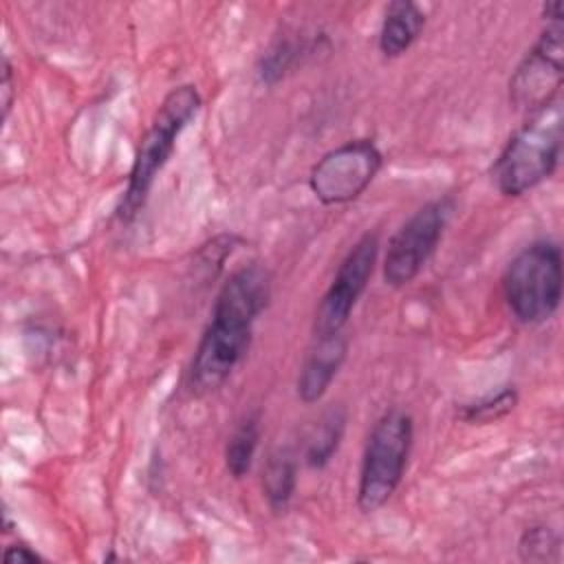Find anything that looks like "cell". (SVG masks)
Returning <instances> with one entry per match:
<instances>
[{"instance_id":"cell-1","label":"cell","mask_w":564,"mask_h":564,"mask_svg":"<svg viewBox=\"0 0 564 564\" xmlns=\"http://www.w3.org/2000/svg\"><path fill=\"white\" fill-rule=\"evenodd\" d=\"M564 110L560 95L527 115L491 167L496 187L505 196H522L546 181L560 161Z\"/></svg>"},{"instance_id":"cell-2","label":"cell","mask_w":564,"mask_h":564,"mask_svg":"<svg viewBox=\"0 0 564 564\" xmlns=\"http://www.w3.org/2000/svg\"><path fill=\"white\" fill-rule=\"evenodd\" d=\"M200 108V95L196 86L183 84L172 88L159 104L150 128L141 137L134 161L128 174V187L119 205V218L132 220L145 205L154 178L170 161L176 139L183 128L194 119Z\"/></svg>"},{"instance_id":"cell-3","label":"cell","mask_w":564,"mask_h":564,"mask_svg":"<svg viewBox=\"0 0 564 564\" xmlns=\"http://www.w3.org/2000/svg\"><path fill=\"white\" fill-rule=\"evenodd\" d=\"M414 441V421L408 412L392 408L372 425L361 456L357 507L361 513L381 509L403 480Z\"/></svg>"},{"instance_id":"cell-4","label":"cell","mask_w":564,"mask_h":564,"mask_svg":"<svg viewBox=\"0 0 564 564\" xmlns=\"http://www.w3.org/2000/svg\"><path fill=\"white\" fill-rule=\"evenodd\" d=\"M509 311L522 324H542L562 300V249L551 240L527 245L509 262L502 278Z\"/></svg>"},{"instance_id":"cell-5","label":"cell","mask_w":564,"mask_h":564,"mask_svg":"<svg viewBox=\"0 0 564 564\" xmlns=\"http://www.w3.org/2000/svg\"><path fill=\"white\" fill-rule=\"evenodd\" d=\"M562 2L544 4L546 29L540 33L533 48L518 64L509 82V99L527 115L542 108L560 95L564 77V24Z\"/></svg>"},{"instance_id":"cell-6","label":"cell","mask_w":564,"mask_h":564,"mask_svg":"<svg viewBox=\"0 0 564 564\" xmlns=\"http://www.w3.org/2000/svg\"><path fill=\"white\" fill-rule=\"evenodd\" d=\"M383 156L372 139H352L326 152L311 170L308 185L324 205L350 203L366 192Z\"/></svg>"},{"instance_id":"cell-7","label":"cell","mask_w":564,"mask_h":564,"mask_svg":"<svg viewBox=\"0 0 564 564\" xmlns=\"http://www.w3.org/2000/svg\"><path fill=\"white\" fill-rule=\"evenodd\" d=\"M452 203L432 200L416 209L390 238L383 256V280L388 286L410 284L434 253L447 225Z\"/></svg>"},{"instance_id":"cell-8","label":"cell","mask_w":564,"mask_h":564,"mask_svg":"<svg viewBox=\"0 0 564 564\" xmlns=\"http://www.w3.org/2000/svg\"><path fill=\"white\" fill-rule=\"evenodd\" d=\"M377 256H379L377 231L364 234L350 247V251L339 262L330 286L326 289V293L322 295L315 308V317H313L315 337H330L341 333L357 300L366 291L368 280L372 278Z\"/></svg>"},{"instance_id":"cell-9","label":"cell","mask_w":564,"mask_h":564,"mask_svg":"<svg viewBox=\"0 0 564 564\" xmlns=\"http://www.w3.org/2000/svg\"><path fill=\"white\" fill-rule=\"evenodd\" d=\"M253 324L212 313V319L194 350L189 366V388L207 394L220 388L234 368L242 361L251 344Z\"/></svg>"},{"instance_id":"cell-10","label":"cell","mask_w":564,"mask_h":564,"mask_svg":"<svg viewBox=\"0 0 564 564\" xmlns=\"http://www.w3.org/2000/svg\"><path fill=\"white\" fill-rule=\"evenodd\" d=\"M271 297V278L264 267L247 264L229 275L220 286L212 313L229 315L240 322L253 324L267 308Z\"/></svg>"},{"instance_id":"cell-11","label":"cell","mask_w":564,"mask_h":564,"mask_svg":"<svg viewBox=\"0 0 564 564\" xmlns=\"http://www.w3.org/2000/svg\"><path fill=\"white\" fill-rule=\"evenodd\" d=\"M346 352L348 339L341 333L315 337V344L308 348L297 375V397L304 403H317L326 394L346 359Z\"/></svg>"},{"instance_id":"cell-12","label":"cell","mask_w":564,"mask_h":564,"mask_svg":"<svg viewBox=\"0 0 564 564\" xmlns=\"http://www.w3.org/2000/svg\"><path fill=\"white\" fill-rule=\"evenodd\" d=\"M425 26L423 9L412 0H397L386 7L381 31H379V51L383 57H399L405 53L419 33Z\"/></svg>"},{"instance_id":"cell-13","label":"cell","mask_w":564,"mask_h":564,"mask_svg":"<svg viewBox=\"0 0 564 564\" xmlns=\"http://www.w3.org/2000/svg\"><path fill=\"white\" fill-rule=\"evenodd\" d=\"M297 485V458L289 447H278L269 454L262 467V494L271 511L282 513L291 505Z\"/></svg>"},{"instance_id":"cell-14","label":"cell","mask_w":564,"mask_h":564,"mask_svg":"<svg viewBox=\"0 0 564 564\" xmlns=\"http://www.w3.org/2000/svg\"><path fill=\"white\" fill-rule=\"evenodd\" d=\"M346 427V410L341 405L328 408L308 430L304 443V460L313 469H322L335 456Z\"/></svg>"},{"instance_id":"cell-15","label":"cell","mask_w":564,"mask_h":564,"mask_svg":"<svg viewBox=\"0 0 564 564\" xmlns=\"http://www.w3.org/2000/svg\"><path fill=\"white\" fill-rule=\"evenodd\" d=\"M260 445V414H247L229 434L225 445V465L234 478L249 474Z\"/></svg>"},{"instance_id":"cell-16","label":"cell","mask_w":564,"mask_h":564,"mask_svg":"<svg viewBox=\"0 0 564 564\" xmlns=\"http://www.w3.org/2000/svg\"><path fill=\"white\" fill-rule=\"evenodd\" d=\"M516 403H518V392L513 386H507V388H500L498 392H491L471 403H465L460 408V419L471 425H487L507 416L516 408Z\"/></svg>"},{"instance_id":"cell-17","label":"cell","mask_w":564,"mask_h":564,"mask_svg":"<svg viewBox=\"0 0 564 564\" xmlns=\"http://www.w3.org/2000/svg\"><path fill=\"white\" fill-rule=\"evenodd\" d=\"M302 44L293 37H278L258 62V77L262 84H275L297 59Z\"/></svg>"},{"instance_id":"cell-18","label":"cell","mask_w":564,"mask_h":564,"mask_svg":"<svg viewBox=\"0 0 564 564\" xmlns=\"http://www.w3.org/2000/svg\"><path fill=\"white\" fill-rule=\"evenodd\" d=\"M518 551L524 562H551L560 557V538L549 527H531L522 533Z\"/></svg>"},{"instance_id":"cell-19","label":"cell","mask_w":564,"mask_h":564,"mask_svg":"<svg viewBox=\"0 0 564 564\" xmlns=\"http://www.w3.org/2000/svg\"><path fill=\"white\" fill-rule=\"evenodd\" d=\"M0 88H2V121H4L9 117V110H11V104H13V93H15V88H13V68H11V62H9L7 55L2 57V84H0Z\"/></svg>"},{"instance_id":"cell-20","label":"cell","mask_w":564,"mask_h":564,"mask_svg":"<svg viewBox=\"0 0 564 564\" xmlns=\"http://www.w3.org/2000/svg\"><path fill=\"white\" fill-rule=\"evenodd\" d=\"M7 564H33V562H42V555L37 551H33L26 544H11L4 549L2 553Z\"/></svg>"}]
</instances>
